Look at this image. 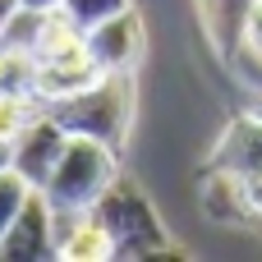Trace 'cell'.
<instances>
[{"mask_svg": "<svg viewBox=\"0 0 262 262\" xmlns=\"http://www.w3.org/2000/svg\"><path fill=\"white\" fill-rule=\"evenodd\" d=\"M32 189H28V180L9 166V170H0V235L9 230V221L18 216V207H23V198H28Z\"/></svg>", "mask_w": 262, "mask_h": 262, "instance_id": "cell-15", "label": "cell"}, {"mask_svg": "<svg viewBox=\"0 0 262 262\" xmlns=\"http://www.w3.org/2000/svg\"><path fill=\"white\" fill-rule=\"evenodd\" d=\"M88 212L106 226V235H111L115 258H120V262L184 258L180 249H170V244H166V226H161V216H157L152 198H147V193H143V184H138V180H129L124 170L106 184V193H101Z\"/></svg>", "mask_w": 262, "mask_h": 262, "instance_id": "cell-1", "label": "cell"}, {"mask_svg": "<svg viewBox=\"0 0 262 262\" xmlns=\"http://www.w3.org/2000/svg\"><path fill=\"white\" fill-rule=\"evenodd\" d=\"M83 41H88V55L97 60V69H101V74H134V69H138V60H143L147 32H143L138 9L129 5V9H120V14H111V18H101V23H92V28L83 32Z\"/></svg>", "mask_w": 262, "mask_h": 262, "instance_id": "cell-4", "label": "cell"}, {"mask_svg": "<svg viewBox=\"0 0 262 262\" xmlns=\"http://www.w3.org/2000/svg\"><path fill=\"white\" fill-rule=\"evenodd\" d=\"M0 170H9V143H0Z\"/></svg>", "mask_w": 262, "mask_h": 262, "instance_id": "cell-19", "label": "cell"}, {"mask_svg": "<svg viewBox=\"0 0 262 262\" xmlns=\"http://www.w3.org/2000/svg\"><path fill=\"white\" fill-rule=\"evenodd\" d=\"M97 78H101V69H97V60L88 55V41L74 37V41H64V46L37 55V106H55V101H64V97L92 88Z\"/></svg>", "mask_w": 262, "mask_h": 262, "instance_id": "cell-6", "label": "cell"}, {"mask_svg": "<svg viewBox=\"0 0 262 262\" xmlns=\"http://www.w3.org/2000/svg\"><path fill=\"white\" fill-rule=\"evenodd\" d=\"M258 0H193L198 9V23L212 41V51L221 60H235L239 46H244V23H249V9Z\"/></svg>", "mask_w": 262, "mask_h": 262, "instance_id": "cell-9", "label": "cell"}, {"mask_svg": "<svg viewBox=\"0 0 262 262\" xmlns=\"http://www.w3.org/2000/svg\"><path fill=\"white\" fill-rule=\"evenodd\" d=\"M64 143H69V129L41 106V111L23 124V134L9 143V166L28 180V189H41V184L51 180V170H55Z\"/></svg>", "mask_w": 262, "mask_h": 262, "instance_id": "cell-5", "label": "cell"}, {"mask_svg": "<svg viewBox=\"0 0 262 262\" xmlns=\"http://www.w3.org/2000/svg\"><path fill=\"white\" fill-rule=\"evenodd\" d=\"M64 14H69V23L74 28H92V23H101V18H111V14H120V9H129V0H64L60 5Z\"/></svg>", "mask_w": 262, "mask_h": 262, "instance_id": "cell-14", "label": "cell"}, {"mask_svg": "<svg viewBox=\"0 0 262 262\" xmlns=\"http://www.w3.org/2000/svg\"><path fill=\"white\" fill-rule=\"evenodd\" d=\"M115 175H120V152L115 147H106L97 138H83V134H69L51 180L41 184V193H46V203L55 212V226L78 216V212H88L106 193V184Z\"/></svg>", "mask_w": 262, "mask_h": 262, "instance_id": "cell-2", "label": "cell"}, {"mask_svg": "<svg viewBox=\"0 0 262 262\" xmlns=\"http://www.w3.org/2000/svg\"><path fill=\"white\" fill-rule=\"evenodd\" d=\"M55 258L60 262H111L115 258V244L106 235V226L92 216V212H78L69 221L55 226Z\"/></svg>", "mask_w": 262, "mask_h": 262, "instance_id": "cell-11", "label": "cell"}, {"mask_svg": "<svg viewBox=\"0 0 262 262\" xmlns=\"http://www.w3.org/2000/svg\"><path fill=\"white\" fill-rule=\"evenodd\" d=\"M253 115H258V120H262V97H258V106H253Z\"/></svg>", "mask_w": 262, "mask_h": 262, "instance_id": "cell-20", "label": "cell"}, {"mask_svg": "<svg viewBox=\"0 0 262 262\" xmlns=\"http://www.w3.org/2000/svg\"><path fill=\"white\" fill-rule=\"evenodd\" d=\"M207 166H226L235 175H258L262 170V120L253 111L226 124V134L212 147V161Z\"/></svg>", "mask_w": 262, "mask_h": 262, "instance_id": "cell-10", "label": "cell"}, {"mask_svg": "<svg viewBox=\"0 0 262 262\" xmlns=\"http://www.w3.org/2000/svg\"><path fill=\"white\" fill-rule=\"evenodd\" d=\"M55 212L46 203L41 189H32L18 207V216L9 221V230L0 235V262H41L55 258Z\"/></svg>", "mask_w": 262, "mask_h": 262, "instance_id": "cell-7", "label": "cell"}, {"mask_svg": "<svg viewBox=\"0 0 262 262\" xmlns=\"http://www.w3.org/2000/svg\"><path fill=\"white\" fill-rule=\"evenodd\" d=\"M198 207L212 226H230V230H249L258 226V212L249 203V189H244V175L226 170V166H207L203 180H198Z\"/></svg>", "mask_w": 262, "mask_h": 262, "instance_id": "cell-8", "label": "cell"}, {"mask_svg": "<svg viewBox=\"0 0 262 262\" xmlns=\"http://www.w3.org/2000/svg\"><path fill=\"white\" fill-rule=\"evenodd\" d=\"M239 51H249L253 60H262V0L249 9V23H244V46Z\"/></svg>", "mask_w": 262, "mask_h": 262, "instance_id": "cell-16", "label": "cell"}, {"mask_svg": "<svg viewBox=\"0 0 262 262\" xmlns=\"http://www.w3.org/2000/svg\"><path fill=\"white\" fill-rule=\"evenodd\" d=\"M0 92L37 101V51L0 41Z\"/></svg>", "mask_w": 262, "mask_h": 262, "instance_id": "cell-12", "label": "cell"}, {"mask_svg": "<svg viewBox=\"0 0 262 262\" xmlns=\"http://www.w3.org/2000/svg\"><path fill=\"white\" fill-rule=\"evenodd\" d=\"M69 134H83V138H97L106 147H124L129 143V129H134V74H101L92 88L46 106Z\"/></svg>", "mask_w": 262, "mask_h": 262, "instance_id": "cell-3", "label": "cell"}, {"mask_svg": "<svg viewBox=\"0 0 262 262\" xmlns=\"http://www.w3.org/2000/svg\"><path fill=\"white\" fill-rule=\"evenodd\" d=\"M23 9H37V14H51V9H60L64 0H18Z\"/></svg>", "mask_w": 262, "mask_h": 262, "instance_id": "cell-17", "label": "cell"}, {"mask_svg": "<svg viewBox=\"0 0 262 262\" xmlns=\"http://www.w3.org/2000/svg\"><path fill=\"white\" fill-rule=\"evenodd\" d=\"M37 111H41L37 101H28V97H5V92H0V143H14V138L23 134V124H28Z\"/></svg>", "mask_w": 262, "mask_h": 262, "instance_id": "cell-13", "label": "cell"}, {"mask_svg": "<svg viewBox=\"0 0 262 262\" xmlns=\"http://www.w3.org/2000/svg\"><path fill=\"white\" fill-rule=\"evenodd\" d=\"M18 14V0H0V32L9 28V18Z\"/></svg>", "mask_w": 262, "mask_h": 262, "instance_id": "cell-18", "label": "cell"}]
</instances>
